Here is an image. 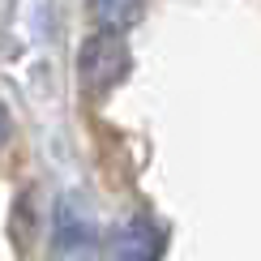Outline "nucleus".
<instances>
[{
	"label": "nucleus",
	"mask_w": 261,
	"mask_h": 261,
	"mask_svg": "<svg viewBox=\"0 0 261 261\" xmlns=\"http://www.w3.org/2000/svg\"><path fill=\"white\" fill-rule=\"evenodd\" d=\"M133 69V51L120 30H90L77 47V82L90 99H103L128 77Z\"/></svg>",
	"instance_id": "f257e3e1"
},
{
	"label": "nucleus",
	"mask_w": 261,
	"mask_h": 261,
	"mask_svg": "<svg viewBox=\"0 0 261 261\" xmlns=\"http://www.w3.org/2000/svg\"><path fill=\"white\" fill-rule=\"evenodd\" d=\"M9 133H13V124H9V112H5V107H0V146H5V141H9Z\"/></svg>",
	"instance_id": "39448f33"
},
{
	"label": "nucleus",
	"mask_w": 261,
	"mask_h": 261,
	"mask_svg": "<svg viewBox=\"0 0 261 261\" xmlns=\"http://www.w3.org/2000/svg\"><path fill=\"white\" fill-rule=\"evenodd\" d=\"M112 253L116 261H159L163 231L150 219H124L120 227H112Z\"/></svg>",
	"instance_id": "f03ea898"
},
{
	"label": "nucleus",
	"mask_w": 261,
	"mask_h": 261,
	"mask_svg": "<svg viewBox=\"0 0 261 261\" xmlns=\"http://www.w3.org/2000/svg\"><path fill=\"white\" fill-rule=\"evenodd\" d=\"M51 236H56V248H86L90 244V223H86V214L73 210V201H60L56 219H51Z\"/></svg>",
	"instance_id": "20e7f679"
},
{
	"label": "nucleus",
	"mask_w": 261,
	"mask_h": 261,
	"mask_svg": "<svg viewBox=\"0 0 261 261\" xmlns=\"http://www.w3.org/2000/svg\"><path fill=\"white\" fill-rule=\"evenodd\" d=\"M86 13H90L94 30H133L141 13H146V0H86Z\"/></svg>",
	"instance_id": "7ed1b4c3"
}]
</instances>
